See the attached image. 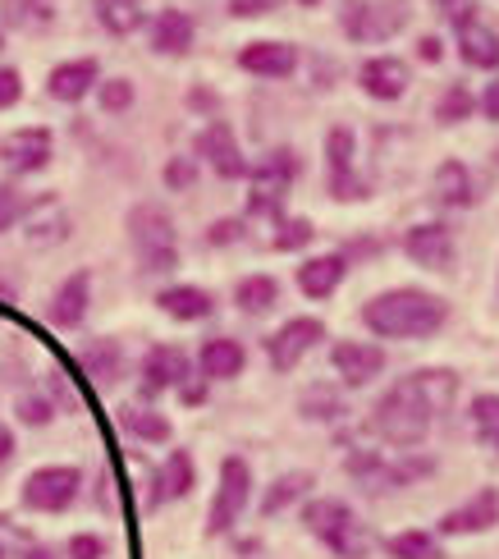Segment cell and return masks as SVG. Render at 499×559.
<instances>
[{
    "label": "cell",
    "instance_id": "1",
    "mask_svg": "<svg viewBox=\"0 0 499 559\" xmlns=\"http://www.w3.org/2000/svg\"><path fill=\"white\" fill-rule=\"evenodd\" d=\"M459 394V371L449 367H417L408 377H399L385 394L376 400L367 427L394 445L399 454H408L417 445H426V436H431L436 417L454 404Z\"/></svg>",
    "mask_w": 499,
    "mask_h": 559
},
{
    "label": "cell",
    "instance_id": "2",
    "mask_svg": "<svg viewBox=\"0 0 499 559\" xmlns=\"http://www.w3.org/2000/svg\"><path fill=\"white\" fill-rule=\"evenodd\" d=\"M444 321H449V302L417 285H394L363 302V325L376 340H426Z\"/></svg>",
    "mask_w": 499,
    "mask_h": 559
},
{
    "label": "cell",
    "instance_id": "3",
    "mask_svg": "<svg viewBox=\"0 0 499 559\" xmlns=\"http://www.w3.org/2000/svg\"><path fill=\"white\" fill-rule=\"evenodd\" d=\"M124 229H129L133 258H138V266L147 275H170L179 266V229H175V216L165 212L161 202L129 206Z\"/></svg>",
    "mask_w": 499,
    "mask_h": 559
},
{
    "label": "cell",
    "instance_id": "4",
    "mask_svg": "<svg viewBox=\"0 0 499 559\" xmlns=\"http://www.w3.org/2000/svg\"><path fill=\"white\" fill-rule=\"evenodd\" d=\"M302 527L335 555V559H367L371 550V537H367V523L353 514L348 500H335V496H317L302 504Z\"/></svg>",
    "mask_w": 499,
    "mask_h": 559
},
{
    "label": "cell",
    "instance_id": "5",
    "mask_svg": "<svg viewBox=\"0 0 499 559\" xmlns=\"http://www.w3.org/2000/svg\"><path fill=\"white\" fill-rule=\"evenodd\" d=\"M302 175V160L294 147H275L248 166V212L252 216H266V221H280L284 216V198H289L294 179Z\"/></svg>",
    "mask_w": 499,
    "mask_h": 559
},
{
    "label": "cell",
    "instance_id": "6",
    "mask_svg": "<svg viewBox=\"0 0 499 559\" xmlns=\"http://www.w3.org/2000/svg\"><path fill=\"white\" fill-rule=\"evenodd\" d=\"M413 19V0H344L340 5V28L348 33V41H390L408 28Z\"/></svg>",
    "mask_w": 499,
    "mask_h": 559
},
{
    "label": "cell",
    "instance_id": "7",
    "mask_svg": "<svg viewBox=\"0 0 499 559\" xmlns=\"http://www.w3.org/2000/svg\"><path fill=\"white\" fill-rule=\"evenodd\" d=\"M248 500H252V463L243 454H225L216 496H211V509H206V537H225V532L239 527Z\"/></svg>",
    "mask_w": 499,
    "mask_h": 559
},
{
    "label": "cell",
    "instance_id": "8",
    "mask_svg": "<svg viewBox=\"0 0 499 559\" xmlns=\"http://www.w3.org/2000/svg\"><path fill=\"white\" fill-rule=\"evenodd\" d=\"M325 193L335 202H367L371 183L358 175V138L348 124H335L325 133Z\"/></svg>",
    "mask_w": 499,
    "mask_h": 559
},
{
    "label": "cell",
    "instance_id": "9",
    "mask_svg": "<svg viewBox=\"0 0 499 559\" xmlns=\"http://www.w3.org/2000/svg\"><path fill=\"white\" fill-rule=\"evenodd\" d=\"M344 468L358 477L363 486H371V491H394V486H408V481L426 477V473L436 468V459H426L417 450H408L403 459H385L380 450H353L344 459Z\"/></svg>",
    "mask_w": 499,
    "mask_h": 559
},
{
    "label": "cell",
    "instance_id": "10",
    "mask_svg": "<svg viewBox=\"0 0 499 559\" xmlns=\"http://www.w3.org/2000/svg\"><path fill=\"white\" fill-rule=\"evenodd\" d=\"M79 491H83L79 468H69V463H46V468L23 477L19 500H23V509H33V514H64V509L79 500Z\"/></svg>",
    "mask_w": 499,
    "mask_h": 559
},
{
    "label": "cell",
    "instance_id": "11",
    "mask_svg": "<svg viewBox=\"0 0 499 559\" xmlns=\"http://www.w3.org/2000/svg\"><path fill=\"white\" fill-rule=\"evenodd\" d=\"M321 340H325V321L321 317H289L275 335H266V362L284 377V371H294Z\"/></svg>",
    "mask_w": 499,
    "mask_h": 559
},
{
    "label": "cell",
    "instance_id": "12",
    "mask_svg": "<svg viewBox=\"0 0 499 559\" xmlns=\"http://www.w3.org/2000/svg\"><path fill=\"white\" fill-rule=\"evenodd\" d=\"M499 527V486H482L477 496H467L463 504L444 509L436 523V537H482V532Z\"/></svg>",
    "mask_w": 499,
    "mask_h": 559
},
{
    "label": "cell",
    "instance_id": "13",
    "mask_svg": "<svg viewBox=\"0 0 499 559\" xmlns=\"http://www.w3.org/2000/svg\"><path fill=\"white\" fill-rule=\"evenodd\" d=\"M51 156H56V138L46 124H28L0 138V166L10 175H37L51 166Z\"/></svg>",
    "mask_w": 499,
    "mask_h": 559
},
{
    "label": "cell",
    "instance_id": "14",
    "mask_svg": "<svg viewBox=\"0 0 499 559\" xmlns=\"http://www.w3.org/2000/svg\"><path fill=\"white\" fill-rule=\"evenodd\" d=\"M188 377H193V358L183 354L179 344H152L147 354H142V367H138V385L147 400L165 390H179Z\"/></svg>",
    "mask_w": 499,
    "mask_h": 559
},
{
    "label": "cell",
    "instance_id": "15",
    "mask_svg": "<svg viewBox=\"0 0 499 559\" xmlns=\"http://www.w3.org/2000/svg\"><path fill=\"white\" fill-rule=\"evenodd\" d=\"M403 258L426 271H449L454 266V229L444 221H417L403 229Z\"/></svg>",
    "mask_w": 499,
    "mask_h": 559
},
{
    "label": "cell",
    "instance_id": "16",
    "mask_svg": "<svg viewBox=\"0 0 499 559\" xmlns=\"http://www.w3.org/2000/svg\"><path fill=\"white\" fill-rule=\"evenodd\" d=\"M193 152H198L221 179H248V156H243L239 138H234V129H229L225 120H211L206 129H198Z\"/></svg>",
    "mask_w": 499,
    "mask_h": 559
},
{
    "label": "cell",
    "instance_id": "17",
    "mask_svg": "<svg viewBox=\"0 0 499 559\" xmlns=\"http://www.w3.org/2000/svg\"><path fill=\"white\" fill-rule=\"evenodd\" d=\"M358 87L367 92L371 102H399L403 92L413 87V69L408 60H399V56H367L358 64Z\"/></svg>",
    "mask_w": 499,
    "mask_h": 559
},
{
    "label": "cell",
    "instance_id": "18",
    "mask_svg": "<svg viewBox=\"0 0 499 559\" xmlns=\"http://www.w3.org/2000/svg\"><path fill=\"white\" fill-rule=\"evenodd\" d=\"M330 367L340 371L344 385H371L385 371V348L367 340H340L330 348Z\"/></svg>",
    "mask_w": 499,
    "mask_h": 559
},
{
    "label": "cell",
    "instance_id": "19",
    "mask_svg": "<svg viewBox=\"0 0 499 559\" xmlns=\"http://www.w3.org/2000/svg\"><path fill=\"white\" fill-rule=\"evenodd\" d=\"M97 83H102L97 56H79V60H64V64H56L51 74H46V97L64 102V106H79Z\"/></svg>",
    "mask_w": 499,
    "mask_h": 559
},
{
    "label": "cell",
    "instance_id": "20",
    "mask_svg": "<svg viewBox=\"0 0 499 559\" xmlns=\"http://www.w3.org/2000/svg\"><path fill=\"white\" fill-rule=\"evenodd\" d=\"M87 302H92V271H74L60 280V289L51 294V308H46V321L56 331H79L83 317H87Z\"/></svg>",
    "mask_w": 499,
    "mask_h": 559
},
{
    "label": "cell",
    "instance_id": "21",
    "mask_svg": "<svg viewBox=\"0 0 499 559\" xmlns=\"http://www.w3.org/2000/svg\"><path fill=\"white\" fill-rule=\"evenodd\" d=\"M193 486H198V463H193V454H188V450H170V454H165V463L156 468V481H152L147 504H152V509L175 504V500H183L188 491H193Z\"/></svg>",
    "mask_w": 499,
    "mask_h": 559
},
{
    "label": "cell",
    "instance_id": "22",
    "mask_svg": "<svg viewBox=\"0 0 499 559\" xmlns=\"http://www.w3.org/2000/svg\"><path fill=\"white\" fill-rule=\"evenodd\" d=\"M239 69L252 79H289L298 69V46L294 41H248L239 51Z\"/></svg>",
    "mask_w": 499,
    "mask_h": 559
},
{
    "label": "cell",
    "instance_id": "23",
    "mask_svg": "<svg viewBox=\"0 0 499 559\" xmlns=\"http://www.w3.org/2000/svg\"><path fill=\"white\" fill-rule=\"evenodd\" d=\"M198 367H202V381H234L248 367V348L229 335H211L198 348Z\"/></svg>",
    "mask_w": 499,
    "mask_h": 559
},
{
    "label": "cell",
    "instance_id": "24",
    "mask_svg": "<svg viewBox=\"0 0 499 559\" xmlns=\"http://www.w3.org/2000/svg\"><path fill=\"white\" fill-rule=\"evenodd\" d=\"M348 275V252H321V258H307L298 266V289L307 298H330Z\"/></svg>",
    "mask_w": 499,
    "mask_h": 559
},
{
    "label": "cell",
    "instance_id": "25",
    "mask_svg": "<svg viewBox=\"0 0 499 559\" xmlns=\"http://www.w3.org/2000/svg\"><path fill=\"white\" fill-rule=\"evenodd\" d=\"M193 37H198L193 14H183L175 5L152 19V51L156 56H188L193 51Z\"/></svg>",
    "mask_w": 499,
    "mask_h": 559
},
{
    "label": "cell",
    "instance_id": "26",
    "mask_svg": "<svg viewBox=\"0 0 499 559\" xmlns=\"http://www.w3.org/2000/svg\"><path fill=\"white\" fill-rule=\"evenodd\" d=\"M454 33H459V56L472 64V69H499V33L495 28H486V23L472 14V19H463V23H454Z\"/></svg>",
    "mask_w": 499,
    "mask_h": 559
},
{
    "label": "cell",
    "instance_id": "27",
    "mask_svg": "<svg viewBox=\"0 0 499 559\" xmlns=\"http://www.w3.org/2000/svg\"><path fill=\"white\" fill-rule=\"evenodd\" d=\"M156 308L175 321H206L216 312V298H211V289H202V285H165L156 294Z\"/></svg>",
    "mask_w": 499,
    "mask_h": 559
},
{
    "label": "cell",
    "instance_id": "28",
    "mask_svg": "<svg viewBox=\"0 0 499 559\" xmlns=\"http://www.w3.org/2000/svg\"><path fill=\"white\" fill-rule=\"evenodd\" d=\"M431 198L440 206H449V212H459V206H472L477 202V193H472V170L463 166V160H440V170L431 179Z\"/></svg>",
    "mask_w": 499,
    "mask_h": 559
},
{
    "label": "cell",
    "instance_id": "29",
    "mask_svg": "<svg viewBox=\"0 0 499 559\" xmlns=\"http://www.w3.org/2000/svg\"><path fill=\"white\" fill-rule=\"evenodd\" d=\"M79 362H83V371H87V377L97 381L102 390H110L115 381L124 377V348H120V340H106V335L92 340L83 354H79Z\"/></svg>",
    "mask_w": 499,
    "mask_h": 559
},
{
    "label": "cell",
    "instance_id": "30",
    "mask_svg": "<svg viewBox=\"0 0 499 559\" xmlns=\"http://www.w3.org/2000/svg\"><path fill=\"white\" fill-rule=\"evenodd\" d=\"M120 427H124L133 440H142V445H165V440L175 436L170 417L156 413V408H147V404H124V408H120Z\"/></svg>",
    "mask_w": 499,
    "mask_h": 559
},
{
    "label": "cell",
    "instance_id": "31",
    "mask_svg": "<svg viewBox=\"0 0 499 559\" xmlns=\"http://www.w3.org/2000/svg\"><path fill=\"white\" fill-rule=\"evenodd\" d=\"M92 10H97V23L110 37H129L147 19V0H92Z\"/></svg>",
    "mask_w": 499,
    "mask_h": 559
},
{
    "label": "cell",
    "instance_id": "32",
    "mask_svg": "<svg viewBox=\"0 0 499 559\" xmlns=\"http://www.w3.org/2000/svg\"><path fill=\"white\" fill-rule=\"evenodd\" d=\"M312 486H317L312 473H284V477H275V481H271V491L261 496V519L284 514V509L298 504L302 496H312Z\"/></svg>",
    "mask_w": 499,
    "mask_h": 559
},
{
    "label": "cell",
    "instance_id": "33",
    "mask_svg": "<svg viewBox=\"0 0 499 559\" xmlns=\"http://www.w3.org/2000/svg\"><path fill=\"white\" fill-rule=\"evenodd\" d=\"M234 302H239V312L248 317H261V312H271L275 302H280V280L275 275H243L239 285H234Z\"/></svg>",
    "mask_w": 499,
    "mask_h": 559
},
{
    "label": "cell",
    "instance_id": "34",
    "mask_svg": "<svg viewBox=\"0 0 499 559\" xmlns=\"http://www.w3.org/2000/svg\"><path fill=\"white\" fill-rule=\"evenodd\" d=\"M298 413L307 417V423H340L348 408H344V394H340L335 385L317 381V385H307V390L298 394Z\"/></svg>",
    "mask_w": 499,
    "mask_h": 559
},
{
    "label": "cell",
    "instance_id": "35",
    "mask_svg": "<svg viewBox=\"0 0 499 559\" xmlns=\"http://www.w3.org/2000/svg\"><path fill=\"white\" fill-rule=\"evenodd\" d=\"M385 555L390 559H444V546H440L436 532L408 527V532H394V537H385Z\"/></svg>",
    "mask_w": 499,
    "mask_h": 559
},
{
    "label": "cell",
    "instance_id": "36",
    "mask_svg": "<svg viewBox=\"0 0 499 559\" xmlns=\"http://www.w3.org/2000/svg\"><path fill=\"white\" fill-rule=\"evenodd\" d=\"M467 423H472V436L482 440V445H499V394L495 390H486V394H477V400L467 404Z\"/></svg>",
    "mask_w": 499,
    "mask_h": 559
},
{
    "label": "cell",
    "instance_id": "37",
    "mask_svg": "<svg viewBox=\"0 0 499 559\" xmlns=\"http://www.w3.org/2000/svg\"><path fill=\"white\" fill-rule=\"evenodd\" d=\"M477 115V97H472V87L467 83H449L444 92H440V102H436V124H463V120H472Z\"/></svg>",
    "mask_w": 499,
    "mask_h": 559
},
{
    "label": "cell",
    "instance_id": "38",
    "mask_svg": "<svg viewBox=\"0 0 499 559\" xmlns=\"http://www.w3.org/2000/svg\"><path fill=\"white\" fill-rule=\"evenodd\" d=\"M312 235H317V225L307 221V216H280L275 221V235H271V248L275 252H298V248L312 243Z\"/></svg>",
    "mask_w": 499,
    "mask_h": 559
},
{
    "label": "cell",
    "instance_id": "39",
    "mask_svg": "<svg viewBox=\"0 0 499 559\" xmlns=\"http://www.w3.org/2000/svg\"><path fill=\"white\" fill-rule=\"evenodd\" d=\"M133 83L129 79H106V83H97V102H102V110L106 115H124L129 106H133Z\"/></svg>",
    "mask_w": 499,
    "mask_h": 559
},
{
    "label": "cell",
    "instance_id": "40",
    "mask_svg": "<svg viewBox=\"0 0 499 559\" xmlns=\"http://www.w3.org/2000/svg\"><path fill=\"white\" fill-rule=\"evenodd\" d=\"M5 19L10 23H51V0H14Z\"/></svg>",
    "mask_w": 499,
    "mask_h": 559
},
{
    "label": "cell",
    "instance_id": "41",
    "mask_svg": "<svg viewBox=\"0 0 499 559\" xmlns=\"http://www.w3.org/2000/svg\"><path fill=\"white\" fill-rule=\"evenodd\" d=\"M19 216H23V193L14 189V183H0V235L14 229Z\"/></svg>",
    "mask_w": 499,
    "mask_h": 559
},
{
    "label": "cell",
    "instance_id": "42",
    "mask_svg": "<svg viewBox=\"0 0 499 559\" xmlns=\"http://www.w3.org/2000/svg\"><path fill=\"white\" fill-rule=\"evenodd\" d=\"M69 559H106V537H97V532L69 537Z\"/></svg>",
    "mask_w": 499,
    "mask_h": 559
},
{
    "label": "cell",
    "instance_id": "43",
    "mask_svg": "<svg viewBox=\"0 0 499 559\" xmlns=\"http://www.w3.org/2000/svg\"><path fill=\"white\" fill-rule=\"evenodd\" d=\"M19 102H23V74L14 64H5V69H0V110H10Z\"/></svg>",
    "mask_w": 499,
    "mask_h": 559
},
{
    "label": "cell",
    "instance_id": "44",
    "mask_svg": "<svg viewBox=\"0 0 499 559\" xmlns=\"http://www.w3.org/2000/svg\"><path fill=\"white\" fill-rule=\"evenodd\" d=\"M193 179H198V160L193 156H175L170 166H165V183H170V189H188Z\"/></svg>",
    "mask_w": 499,
    "mask_h": 559
},
{
    "label": "cell",
    "instance_id": "45",
    "mask_svg": "<svg viewBox=\"0 0 499 559\" xmlns=\"http://www.w3.org/2000/svg\"><path fill=\"white\" fill-rule=\"evenodd\" d=\"M51 400H33V394H28V400H19V417H23V423H28V427H46V423H51Z\"/></svg>",
    "mask_w": 499,
    "mask_h": 559
},
{
    "label": "cell",
    "instance_id": "46",
    "mask_svg": "<svg viewBox=\"0 0 499 559\" xmlns=\"http://www.w3.org/2000/svg\"><path fill=\"white\" fill-rule=\"evenodd\" d=\"M280 5H284V0H229V14L234 19H257V14H271Z\"/></svg>",
    "mask_w": 499,
    "mask_h": 559
},
{
    "label": "cell",
    "instance_id": "47",
    "mask_svg": "<svg viewBox=\"0 0 499 559\" xmlns=\"http://www.w3.org/2000/svg\"><path fill=\"white\" fill-rule=\"evenodd\" d=\"M234 239H243V221H216L206 229V243H234Z\"/></svg>",
    "mask_w": 499,
    "mask_h": 559
},
{
    "label": "cell",
    "instance_id": "48",
    "mask_svg": "<svg viewBox=\"0 0 499 559\" xmlns=\"http://www.w3.org/2000/svg\"><path fill=\"white\" fill-rule=\"evenodd\" d=\"M477 110L486 115L490 124H499V74H495V79H490V83L482 87V97H477Z\"/></svg>",
    "mask_w": 499,
    "mask_h": 559
},
{
    "label": "cell",
    "instance_id": "49",
    "mask_svg": "<svg viewBox=\"0 0 499 559\" xmlns=\"http://www.w3.org/2000/svg\"><path fill=\"white\" fill-rule=\"evenodd\" d=\"M436 10H440L449 23H463V19L477 14V5H472V0H436Z\"/></svg>",
    "mask_w": 499,
    "mask_h": 559
},
{
    "label": "cell",
    "instance_id": "50",
    "mask_svg": "<svg viewBox=\"0 0 499 559\" xmlns=\"http://www.w3.org/2000/svg\"><path fill=\"white\" fill-rule=\"evenodd\" d=\"M417 60H426V64H440V60H444V41H440V37H431V33L417 37Z\"/></svg>",
    "mask_w": 499,
    "mask_h": 559
},
{
    "label": "cell",
    "instance_id": "51",
    "mask_svg": "<svg viewBox=\"0 0 499 559\" xmlns=\"http://www.w3.org/2000/svg\"><path fill=\"white\" fill-rule=\"evenodd\" d=\"M179 400H183V404H193V408H198V404H206V385L183 381V385H179Z\"/></svg>",
    "mask_w": 499,
    "mask_h": 559
},
{
    "label": "cell",
    "instance_id": "52",
    "mask_svg": "<svg viewBox=\"0 0 499 559\" xmlns=\"http://www.w3.org/2000/svg\"><path fill=\"white\" fill-rule=\"evenodd\" d=\"M10 459H14V431H10L5 423H0V468H5Z\"/></svg>",
    "mask_w": 499,
    "mask_h": 559
},
{
    "label": "cell",
    "instance_id": "53",
    "mask_svg": "<svg viewBox=\"0 0 499 559\" xmlns=\"http://www.w3.org/2000/svg\"><path fill=\"white\" fill-rule=\"evenodd\" d=\"M28 559H56V555H51V550H46V546H37V550H33Z\"/></svg>",
    "mask_w": 499,
    "mask_h": 559
},
{
    "label": "cell",
    "instance_id": "54",
    "mask_svg": "<svg viewBox=\"0 0 499 559\" xmlns=\"http://www.w3.org/2000/svg\"><path fill=\"white\" fill-rule=\"evenodd\" d=\"M298 5H307V10H312V5H321V0H298Z\"/></svg>",
    "mask_w": 499,
    "mask_h": 559
},
{
    "label": "cell",
    "instance_id": "55",
    "mask_svg": "<svg viewBox=\"0 0 499 559\" xmlns=\"http://www.w3.org/2000/svg\"><path fill=\"white\" fill-rule=\"evenodd\" d=\"M490 160H495V166H499V147H495V152H490Z\"/></svg>",
    "mask_w": 499,
    "mask_h": 559
},
{
    "label": "cell",
    "instance_id": "56",
    "mask_svg": "<svg viewBox=\"0 0 499 559\" xmlns=\"http://www.w3.org/2000/svg\"><path fill=\"white\" fill-rule=\"evenodd\" d=\"M0 46H5V33H0Z\"/></svg>",
    "mask_w": 499,
    "mask_h": 559
},
{
    "label": "cell",
    "instance_id": "57",
    "mask_svg": "<svg viewBox=\"0 0 499 559\" xmlns=\"http://www.w3.org/2000/svg\"><path fill=\"white\" fill-rule=\"evenodd\" d=\"M0 559H5V550H0Z\"/></svg>",
    "mask_w": 499,
    "mask_h": 559
},
{
    "label": "cell",
    "instance_id": "58",
    "mask_svg": "<svg viewBox=\"0 0 499 559\" xmlns=\"http://www.w3.org/2000/svg\"><path fill=\"white\" fill-rule=\"evenodd\" d=\"M495 450H499V445H495Z\"/></svg>",
    "mask_w": 499,
    "mask_h": 559
}]
</instances>
